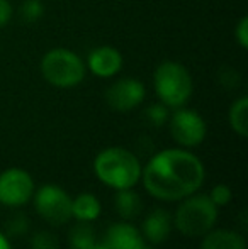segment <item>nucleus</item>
Listing matches in <instances>:
<instances>
[{
  "label": "nucleus",
  "mask_w": 248,
  "mask_h": 249,
  "mask_svg": "<svg viewBox=\"0 0 248 249\" xmlns=\"http://www.w3.org/2000/svg\"><path fill=\"white\" fill-rule=\"evenodd\" d=\"M141 178L150 195L158 200H182L204 181V166L186 149H165L150 158Z\"/></svg>",
  "instance_id": "1"
},
{
  "label": "nucleus",
  "mask_w": 248,
  "mask_h": 249,
  "mask_svg": "<svg viewBox=\"0 0 248 249\" xmlns=\"http://www.w3.org/2000/svg\"><path fill=\"white\" fill-rule=\"evenodd\" d=\"M141 170L139 158L124 148H107L100 151L94 161L97 178L116 190L134 187L141 178Z\"/></svg>",
  "instance_id": "2"
},
{
  "label": "nucleus",
  "mask_w": 248,
  "mask_h": 249,
  "mask_svg": "<svg viewBox=\"0 0 248 249\" xmlns=\"http://www.w3.org/2000/svg\"><path fill=\"white\" fill-rule=\"evenodd\" d=\"M153 85L160 102L170 108L184 107L194 92L189 70L177 61H163L153 75Z\"/></svg>",
  "instance_id": "3"
},
{
  "label": "nucleus",
  "mask_w": 248,
  "mask_h": 249,
  "mask_svg": "<svg viewBox=\"0 0 248 249\" xmlns=\"http://www.w3.org/2000/svg\"><path fill=\"white\" fill-rule=\"evenodd\" d=\"M218 207L208 195H189L179 205L173 217V226L187 237H201L214 227Z\"/></svg>",
  "instance_id": "4"
},
{
  "label": "nucleus",
  "mask_w": 248,
  "mask_h": 249,
  "mask_svg": "<svg viewBox=\"0 0 248 249\" xmlns=\"http://www.w3.org/2000/svg\"><path fill=\"white\" fill-rule=\"evenodd\" d=\"M41 73L50 85L58 89H73L85 78V63L76 53L57 48L43 56Z\"/></svg>",
  "instance_id": "5"
},
{
  "label": "nucleus",
  "mask_w": 248,
  "mask_h": 249,
  "mask_svg": "<svg viewBox=\"0 0 248 249\" xmlns=\"http://www.w3.org/2000/svg\"><path fill=\"white\" fill-rule=\"evenodd\" d=\"M34 195V207L46 222L63 226L72 219V198L57 185H43Z\"/></svg>",
  "instance_id": "6"
},
{
  "label": "nucleus",
  "mask_w": 248,
  "mask_h": 249,
  "mask_svg": "<svg viewBox=\"0 0 248 249\" xmlns=\"http://www.w3.org/2000/svg\"><path fill=\"white\" fill-rule=\"evenodd\" d=\"M208 125L202 115L191 108L179 107L170 117V134L177 144L184 148H195L206 138Z\"/></svg>",
  "instance_id": "7"
},
{
  "label": "nucleus",
  "mask_w": 248,
  "mask_h": 249,
  "mask_svg": "<svg viewBox=\"0 0 248 249\" xmlns=\"http://www.w3.org/2000/svg\"><path fill=\"white\" fill-rule=\"evenodd\" d=\"M34 194V181L22 168H9L0 173V203L9 207L24 205Z\"/></svg>",
  "instance_id": "8"
},
{
  "label": "nucleus",
  "mask_w": 248,
  "mask_h": 249,
  "mask_svg": "<svg viewBox=\"0 0 248 249\" xmlns=\"http://www.w3.org/2000/svg\"><path fill=\"white\" fill-rule=\"evenodd\" d=\"M146 95V89L139 80L136 78H123L107 89L106 102L113 110L129 112L136 108Z\"/></svg>",
  "instance_id": "9"
},
{
  "label": "nucleus",
  "mask_w": 248,
  "mask_h": 249,
  "mask_svg": "<svg viewBox=\"0 0 248 249\" xmlns=\"http://www.w3.org/2000/svg\"><path fill=\"white\" fill-rule=\"evenodd\" d=\"M123 54L113 46H99L89 53L87 66L95 76L111 78L117 75L123 68Z\"/></svg>",
  "instance_id": "10"
},
{
  "label": "nucleus",
  "mask_w": 248,
  "mask_h": 249,
  "mask_svg": "<svg viewBox=\"0 0 248 249\" xmlns=\"http://www.w3.org/2000/svg\"><path fill=\"white\" fill-rule=\"evenodd\" d=\"M104 244L107 246V249H139L145 243H143L141 234L134 226L119 222L107 227Z\"/></svg>",
  "instance_id": "11"
},
{
  "label": "nucleus",
  "mask_w": 248,
  "mask_h": 249,
  "mask_svg": "<svg viewBox=\"0 0 248 249\" xmlns=\"http://www.w3.org/2000/svg\"><path fill=\"white\" fill-rule=\"evenodd\" d=\"M143 236L150 241L152 244H160L169 237L170 231H172V217L169 212L162 209H156L150 212L143 220Z\"/></svg>",
  "instance_id": "12"
},
{
  "label": "nucleus",
  "mask_w": 248,
  "mask_h": 249,
  "mask_svg": "<svg viewBox=\"0 0 248 249\" xmlns=\"http://www.w3.org/2000/svg\"><path fill=\"white\" fill-rule=\"evenodd\" d=\"M201 249H245V239L235 231L211 229L204 234Z\"/></svg>",
  "instance_id": "13"
},
{
  "label": "nucleus",
  "mask_w": 248,
  "mask_h": 249,
  "mask_svg": "<svg viewBox=\"0 0 248 249\" xmlns=\"http://www.w3.org/2000/svg\"><path fill=\"white\" fill-rule=\"evenodd\" d=\"M100 215V202L94 194H80L72 200V217L82 222H92Z\"/></svg>",
  "instance_id": "14"
},
{
  "label": "nucleus",
  "mask_w": 248,
  "mask_h": 249,
  "mask_svg": "<svg viewBox=\"0 0 248 249\" xmlns=\"http://www.w3.org/2000/svg\"><path fill=\"white\" fill-rule=\"evenodd\" d=\"M116 210L123 219L131 220L141 213L143 203L141 197L136 192H133V188H124V190H117L116 200H114Z\"/></svg>",
  "instance_id": "15"
},
{
  "label": "nucleus",
  "mask_w": 248,
  "mask_h": 249,
  "mask_svg": "<svg viewBox=\"0 0 248 249\" xmlns=\"http://www.w3.org/2000/svg\"><path fill=\"white\" fill-rule=\"evenodd\" d=\"M68 243L72 249H90L95 244V231L89 222L78 220V224L70 229Z\"/></svg>",
  "instance_id": "16"
},
{
  "label": "nucleus",
  "mask_w": 248,
  "mask_h": 249,
  "mask_svg": "<svg viewBox=\"0 0 248 249\" xmlns=\"http://www.w3.org/2000/svg\"><path fill=\"white\" fill-rule=\"evenodd\" d=\"M229 125L240 136L247 138L248 134V99L245 95L233 102L229 108Z\"/></svg>",
  "instance_id": "17"
},
{
  "label": "nucleus",
  "mask_w": 248,
  "mask_h": 249,
  "mask_svg": "<svg viewBox=\"0 0 248 249\" xmlns=\"http://www.w3.org/2000/svg\"><path fill=\"white\" fill-rule=\"evenodd\" d=\"M44 5L41 0H24L20 5V19L27 24H34L43 17Z\"/></svg>",
  "instance_id": "18"
},
{
  "label": "nucleus",
  "mask_w": 248,
  "mask_h": 249,
  "mask_svg": "<svg viewBox=\"0 0 248 249\" xmlns=\"http://www.w3.org/2000/svg\"><path fill=\"white\" fill-rule=\"evenodd\" d=\"M29 229V220L24 213L16 212L7 219L5 222V234L9 237H19L24 236Z\"/></svg>",
  "instance_id": "19"
},
{
  "label": "nucleus",
  "mask_w": 248,
  "mask_h": 249,
  "mask_svg": "<svg viewBox=\"0 0 248 249\" xmlns=\"http://www.w3.org/2000/svg\"><path fill=\"white\" fill-rule=\"evenodd\" d=\"M33 249H60V241L50 231H39L31 239Z\"/></svg>",
  "instance_id": "20"
},
{
  "label": "nucleus",
  "mask_w": 248,
  "mask_h": 249,
  "mask_svg": "<svg viewBox=\"0 0 248 249\" xmlns=\"http://www.w3.org/2000/svg\"><path fill=\"white\" fill-rule=\"evenodd\" d=\"M145 117L152 125L162 127V125L167 122V119H169V107L163 105L162 102H160V104H155V105H150L145 112Z\"/></svg>",
  "instance_id": "21"
},
{
  "label": "nucleus",
  "mask_w": 248,
  "mask_h": 249,
  "mask_svg": "<svg viewBox=\"0 0 248 249\" xmlns=\"http://www.w3.org/2000/svg\"><path fill=\"white\" fill-rule=\"evenodd\" d=\"M209 198L216 207L226 205L231 200V188L226 187V185H216L211 190V194H209Z\"/></svg>",
  "instance_id": "22"
},
{
  "label": "nucleus",
  "mask_w": 248,
  "mask_h": 249,
  "mask_svg": "<svg viewBox=\"0 0 248 249\" xmlns=\"http://www.w3.org/2000/svg\"><path fill=\"white\" fill-rule=\"evenodd\" d=\"M235 36H236V41L240 43V46H242L243 50H247L248 48V19L247 17H242V20L238 22V26H236V29H235Z\"/></svg>",
  "instance_id": "23"
},
{
  "label": "nucleus",
  "mask_w": 248,
  "mask_h": 249,
  "mask_svg": "<svg viewBox=\"0 0 248 249\" xmlns=\"http://www.w3.org/2000/svg\"><path fill=\"white\" fill-rule=\"evenodd\" d=\"M12 14H14L12 3L9 0H0V27L7 26L10 22Z\"/></svg>",
  "instance_id": "24"
},
{
  "label": "nucleus",
  "mask_w": 248,
  "mask_h": 249,
  "mask_svg": "<svg viewBox=\"0 0 248 249\" xmlns=\"http://www.w3.org/2000/svg\"><path fill=\"white\" fill-rule=\"evenodd\" d=\"M0 249H10V243L3 232H0Z\"/></svg>",
  "instance_id": "25"
},
{
  "label": "nucleus",
  "mask_w": 248,
  "mask_h": 249,
  "mask_svg": "<svg viewBox=\"0 0 248 249\" xmlns=\"http://www.w3.org/2000/svg\"><path fill=\"white\" fill-rule=\"evenodd\" d=\"M90 249H107V246H106V244H94Z\"/></svg>",
  "instance_id": "26"
},
{
  "label": "nucleus",
  "mask_w": 248,
  "mask_h": 249,
  "mask_svg": "<svg viewBox=\"0 0 248 249\" xmlns=\"http://www.w3.org/2000/svg\"><path fill=\"white\" fill-rule=\"evenodd\" d=\"M139 249H155V248H152V246H146V244H143V246L139 248Z\"/></svg>",
  "instance_id": "27"
}]
</instances>
